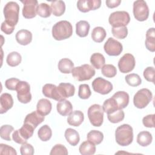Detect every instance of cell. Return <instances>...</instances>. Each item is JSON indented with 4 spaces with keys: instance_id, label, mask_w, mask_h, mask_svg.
<instances>
[{
    "instance_id": "1",
    "label": "cell",
    "mask_w": 155,
    "mask_h": 155,
    "mask_svg": "<svg viewBox=\"0 0 155 155\" xmlns=\"http://www.w3.org/2000/svg\"><path fill=\"white\" fill-rule=\"evenodd\" d=\"M51 33L55 40L66 39L72 35L73 27L71 23L67 21H60L53 26Z\"/></svg>"
},
{
    "instance_id": "2",
    "label": "cell",
    "mask_w": 155,
    "mask_h": 155,
    "mask_svg": "<svg viewBox=\"0 0 155 155\" xmlns=\"http://www.w3.org/2000/svg\"><path fill=\"white\" fill-rule=\"evenodd\" d=\"M115 139L117 143L125 147L131 144L133 140V128L128 124L118 127L115 131Z\"/></svg>"
},
{
    "instance_id": "3",
    "label": "cell",
    "mask_w": 155,
    "mask_h": 155,
    "mask_svg": "<svg viewBox=\"0 0 155 155\" xmlns=\"http://www.w3.org/2000/svg\"><path fill=\"white\" fill-rule=\"evenodd\" d=\"M4 15L5 21L15 27L19 20V6L16 2L10 1L4 7Z\"/></svg>"
},
{
    "instance_id": "4",
    "label": "cell",
    "mask_w": 155,
    "mask_h": 155,
    "mask_svg": "<svg viewBox=\"0 0 155 155\" xmlns=\"http://www.w3.org/2000/svg\"><path fill=\"white\" fill-rule=\"evenodd\" d=\"M95 70L89 64H83L74 67L71 71L73 78L78 81L90 80L95 74Z\"/></svg>"
},
{
    "instance_id": "5",
    "label": "cell",
    "mask_w": 155,
    "mask_h": 155,
    "mask_svg": "<svg viewBox=\"0 0 155 155\" xmlns=\"http://www.w3.org/2000/svg\"><path fill=\"white\" fill-rule=\"evenodd\" d=\"M35 129L30 124L24 123L20 129L14 131L12 134V139L16 143L19 144L27 143V140L33 136Z\"/></svg>"
},
{
    "instance_id": "6",
    "label": "cell",
    "mask_w": 155,
    "mask_h": 155,
    "mask_svg": "<svg viewBox=\"0 0 155 155\" xmlns=\"http://www.w3.org/2000/svg\"><path fill=\"white\" fill-rule=\"evenodd\" d=\"M153 94L151 91L147 88H142L137 91L133 97L134 106L139 109L144 108L151 101Z\"/></svg>"
},
{
    "instance_id": "7",
    "label": "cell",
    "mask_w": 155,
    "mask_h": 155,
    "mask_svg": "<svg viewBox=\"0 0 155 155\" xmlns=\"http://www.w3.org/2000/svg\"><path fill=\"white\" fill-rule=\"evenodd\" d=\"M104 110L99 104H93L88 109V117L91 125L94 127H101L104 121Z\"/></svg>"
},
{
    "instance_id": "8",
    "label": "cell",
    "mask_w": 155,
    "mask_h": 155,
    "mask_svg": "<svg viewBox=\"0 0 155 155\" xmlns=\"http://www.w3.org/2000/svg\"><path fill=\"white\" fill-rule=\"evenodd\" d=\"M130 21V15L125 11H116L110 14L108 22L113 27L127 26Z\"/></svg>"
},
{
    "instance_id": "9",
    "label": "cell",
    "mask_w": 155,
    "mask_h": 155,
    "mask_svg": "<svg viewBox=\"0 0 155 155\" xmlns=\"http://www.w3.org/2000/svg\"><path fill=\"white\" fill-rule=\"evenodd\" d=\"M133 15L136 20L145 21L149 16V8L143 0H137L133 3Z\"/></svg>"
},
{
    "instance_id": "10",
    "label": "cell",
    "mask_w": 155,
    "mask_h": 155,
    "mask_svg": "<svg viewBox=\"0 0 155 155\" xmlns=\"http://www.w3.org/2000/svg\"><path fill=\"white\" fill-rule=\"evenodd\" d=\"M16 91L18 101L22 104H27L31 100L30 86L26 81H20L18 84Z\"/></svg>"
},
{
    "instance_id": "11",
    "label": "cell",
    "mask_w": 155,
    "mask_h": 155,
    "mask_svg": "<svg viewBox=\"0 0 155 155\" xmlns=\"http://www.w3.org/2000/svg\"><path fill=\"white\" fill-rule=\"evenodd\" d=\"M92 87L95 92L101 94H107L113 90L112 84L106 79L98 77L92 82Z\"/></svg>"
},
{
    "instance_id": "12",
    "label": "cell",
    "mask_w": 155,
    "mask_h": 155,
    "mask_svg": "<svg viewBox=\"0 0 155 155\" xmlns=\"http://www.w3.org/2000/svg\"><path fill=\"white\" fill-rule=\"evenodd\" d=\"M136 64L135 58L131 53H125L119 59L118 62V68L122 73H129L131 71Z\"/></svg>"
},
{
    "instance_id": "13",
    "label": "cell",
    "mask_w": 155,
    "mask_h": 155,
    "mask_svg": "<svg viewBox=\"0 0 155 155\" xmlns=\"http://www.w3.org/2000/svg\"><path fill=\"white\" fill-rule=\"evenodd\" d=\"M105 52L109 56H119L123 50V46L120 42L113 38H109L104 45Z\"/></svg>"
},
{
    "instance_id": "14",
    "label": "cell",
    "mask_w": 155,
    "mask_h": 155,
    "mask_svg": "<svg viewBox=\"0 0 155 155\" xmlns=\"http://www.w3.org/2000/svg\"><path fill=\"white\" fill-rule=\"evenodd\" d=\"M23 4L22 15L26 19L33 18L36 16V8L38 2L36 0H24L21 1Z\"/></svg>"
},
{
    "instance_id": "15",
    "label": "cell",
    "mask_w": 155,
    "mask_h": 155,
    "mask_svg": "<svg viewBox=\"0 0 155 155\" xmlns=\"http://www.w3.org/2000/svg\"><path fill=\"white\" fill-rule=\"evenodd\" d=\"M101 5V0H79L77 2L78 10L83 13L99 8Z\"/></svg>"
},
{
    "instance_id": "16",
    "label": "cell",
    "mask_w": 155,
    "mask_h": 155,
    "mask_svg": "<svg viewBox=\"0 0 155 155\" xmlns=\"http://www.w3.org/2000/svg\"><path fill=\"white\" fill-rule=\"evenodd\" d=\"M42 93L45 97L51 98L57 101L63 99L59 94L58 87L54 84H45L42 87Z\"/></svg>"
},
{
    "instance_id": "17",
    "label": "cell",
    "mask_w": 155,
    "mask_h": 155,
    "mask_svg": "<svg viewBox=\"0 0 155 155\" xmlns=\"http://www.w3.org/2000/svg\"><path fill=\"white\" fill-rule=\"evenodd\" d=\"M44 116L41 115L37 111H34L25 116L24 123L28 124L36 128L38 125L44 121Z\"/></svg>"
},
{
    "instance_id": "18",
    "label": "cell",
    "mask_w": 155,
    "mask_h": 155,
    "mask_svg": "<svg viewBox=\"0 0 155 155\" xmlns=\"http://www.w3.org/2000/svg\"><path fill=\"white\" fill-rule=\"evenodd\" d=\"M13 105V99L12 95L7 93H4L0 97V113H6L12 108Z\"/></svg>"
},
{
    "instance_id": "19",
    "label": "cell",
    "mask_w": 155,
    "mask_h": 155,
    "mask_svg": "<svg viewBox=\"0 0 155 155\" xmlns=\"http://www.w3.org/2000/svg\"><path fill=\"white\" fill-rule=\"evenodd\" d=\"M111 97H113L114 99V101L116 102L118 105L119 109L120 110H122L126 108V107H127V105H128L129 95L125 91H117Z\"/></svg>"
},
{
    "instance_id": "20",
    "label": "cell",
    "mask_w": 155,
    "mask_h": 155,
    "mask_svg": "<svg viewBox=\"0 0 155 155\" xmlns=\"http://www.w3.org/2000/svg\"><path fill=\"white\" fill-rule=\"evenodd\" d=\"M60 95L63 99L74 96L75 88L73 85L70 83H60L58 87Z\"/></svg>"
},
{
    "instance_id": "21",
    "label": "cell",
    "mask_w": 155,
    "mask_h": 155,
    "mask_svg": "<svg viewBox=\"0 0 155 155\" xmlns=\"http://www.w3.org/2000/svg\"><path fill=\"white\" fill-rule=\"evenodd\" d=\"M16 41L22 45H27L32 41V33L27 30L22 29L19 30L15 36Z\"/></svg>"
},
{
    "instance_id": "22",
    "label": "cell",
    "mask_w": 155,
    "mask_h": 155,
    "mask_svg": "<svg viewBox=\"0 0 155 155\" xmlns=\"http://www.w3.org/2000/svg\"><path fill=\"white\" fill-rule=\"evenodd\" d=\"M84 113L79 110H75L72 111L67 118V122L70 125L74 127L79 126L84 121Z\"/></svg>"
},
{
    "instance_id": "23",
    "label": "cell",
    "mask_w": 155,
    "mask_h": 155,
    "mask_svg": "<svg viewBox=\"0 0 155 155\" xmlns=\"http://www.w3.org/2000/svg\"><path fill=\"white\" fill-rule=\"evenodd\" d=\"M56 108L58 112L62 116L69 115L73 111V106L69 101L62 99L57 103Z\"/></svg>"
},
{
    "instance_id": "24",
    "label": "cell",
    "mask_w": 155,
    "mask_h": 155,
    "mask_svg": "<svg viewBox=\"0 0 155 155\" xmlns=\"http://www.w3.org/2000/svg\"><path fill=\"white\" fill-rule=\"evenodd\" d=\"M52 108L51 103L47 99H41L37 103L36 111L42 116L48 115Z\"/></svg>"
},
{
    "instance_id": "25",
    "label": "cell",
    "mask_w": 155,
    "mask_h": 155,
    "mask_svg": "<svg viewBox=\"0 0 155 155\" xmlns=\"http://www.w3.org/2000/svg\"><path fill=\"white\" fill-rule=\"evenodd\" d=\"M64 136L68 143L72 146L77 145L80 140L78 132L73 128H68L66 129Z\"/></svg>"
},
{
    "instance_id": "26",
    "label": "cell",
    "mask_w": 155,
    "mask_h": 155,
    "mask_svg": "<svg viewBox=\"0 0 155 155\" xmlns=\"http://www.w3.org/2000/svg\"><path fill=\"white\" fill-rule=\"evenodd\" d=\"M146 48L150 51H155V28H150L146 33V39L145 42Z\"/></svg>"
},
{
    "instance_id": "27",
    "label": "cell",
    "mask_w": 155,
    "mask_h": 155,
    "mask_svg": "<svg viewBox=\"0 0 155 155\" xmlns=\"http://www.w3.org/2000/svg\"><path fill=\"white\" fill-rule=\"evenodd\" d=\"M50 9L53 15L56 16H62L65 11V4L63 1H54L51 2Z\"/></svg>"
},
{
    "instance_id": "28",
    "label": "cell",
    "mask_w": 155,
    "mask_h": 155,
    "mask_svg": "<svg viewBox=\"0 0 155 155\" xmlns=\"http://www.w3.org/2000/svg\"><path fill=\"white\" fill-rule=\"evenodd\" d=\"M137 142L142 147H147L149 145L153 140L151 134L147 131H140L137 136Z\"/></svg>"
},
{
    "instance_id": "29",
    "label": "cell",
    "mask_w": 155,
    "mask_h": 155,
    "mask_svg": "<svg viewBox=\"0 0 155 155\" xmlns=\"http://www.w3.org/2000/svg\"><path fill=\"white\" fill-rule=\"evenodd\" d=\"M89 23L84 20L79 21L76 24V33L79 37H86L90 30Z\"/></svg>"
},
{
    "instance_id": "30",
    "label": "cell",
    "mask_w": 155,
    "mask_h": 155,
    "mask_svg": "<svg viewBox=\"0 0 155 155\" xmlns=\"http://www.w3.org/2000/svg\"><path fill=\"white\" fill-rule=\"evenodd\" d=\"M59 70L64 74H69L74 68V64L71 60L68 58L61 59L58 63Z\"/></svg>"
},
{
    "instance_id": "31",
    "label": "cell",
    "mask_w": 155,
    "mask_h": 155,
    "mask_svg": "<svg viewBox=\"0 0 155 155\" xmlns=\"http://www.w3.org/2000/svg\"><path fill=\"white\" fill-rule=\"evenodd\" d=\"M79 150L82 155H92L96 152V146L91 142L86 140L81 144Z\"/></svg>"
},
{
    "instance_id": "32",
    "label": "cell",
    "mask_w": 155,
    "mask_h": 155,
    "mask_svg": "<svg viewBox=\"0 0 155 155\" xmlns=\"http://www.w3.org/2000/svg\"><path fill=\"white\" fill-rule=\"evenodd\" d=\"M90 62L94 68L99 70L105 65V59L101 53H94L90 57Z\"/></svg>"
},
{
    "instance_id": "33",
    "label": "cell",
    "mask_w": 155,
    "mask_h": 155,
    "mask_svg": "<svg viewBox=\"0 0 155 155\" xmlns=\"http://www.w3.org/2000/svg\"><path fill=\"white\" fill-rule=\"evenodd\" d=\"M107 35L105 29L102 27H96L93 29L91 32L92 39L97 43L102 42Z\"/></svg>"
},
{
    "instance_id": "34",
    "label": "cell",
    "mask_w": 155,
    "mask_h": 155,
    "mask_svg": "<svg viewBox=\"0 0 155 155\" xmlns=\"http://www.w3.org/2000/svg\"><path fill=\"white\" fill-rule=\"evenodd\" d=\"M87 140L94 145L100 144L104 139V134L98 130H91L87 136Z\"/></svg>"
},
{
    "instance_id": "35",
    "label": "cell",
    "mask_w": 155,
    "mask_h": 155,
    "mask_svg": "<svg viewBox=\"0 0 155 155\" xmlns=\"http://www.w3.org/2000/svg\"><path fill=\"white\" fill-rule=\"evenodd\" d=\"M102 108L104 111L107 114L112 113L117 110H120L119 109L116 102L113 97L109 98L104 101L102 105Z\"/></svg>"
},
{
    "instance_id": "36",
    "label": "cell",
    "mask_w": 155,
    "mask_h": 155,
    "mask_svg": "<svg viewBox=\"0 0 155 155\" xmlns=\"http://www.w3.org/2000/svg\"><path fill=\"white\" fill-rule=\"evenodd\" d=\"M22 61L21 54L17 51H12L10 53L6 59L7 64L10 67H16L20 64Z\"/></svg>"
},
{
    "instance_id": "37",
    "label": "cell",
    "mask_w": 155,
    "mask_h": 155,
    "mask_svg": "<svg viewBox=\"0 0 155 155\" xmlns=\"http://www.w3.org/2000/svg\"><path fill=\"white\" fill-rule=\"evenodd\" d=\"M38 135L39 138L44 142L48 141L50 139L52 136V131L50 127L47 125L42 126L38 131Z\"/></svg>"
},
{
    "instance_id": "38",
    "label": "cell",
    "mask_w": 155,
    "mask_h": 155,
    "mask_svg": "<svg viewBox=\"0 0 155 155\" xmlns=\"http://www.w3.org/2000/svg\"><path fill=\"white\" fill-rule=\"evenodd\" d=\"M124 117L125 114L122 110H117L112 113L107 114L108 120L113 124L120 122L124 119Z\"/></svg>"
},
{
    "instance_id": "39",
    "label": "cell",
    "mask_w": 155,
    "mask_h": 155,
    "mask_svg": "<svg viewBox=\"0 0 155 155\" xmlns=\"http://www.w3.org/2000/svg\"><path fill=\"white\" fill-rule=\"evenodd\" d=\"M51 12L50 7L46 3H41L37 6L36 13L42 18L49 17Z\"/></svg>"
},
{
    "instance_id": "40",
    "label": "cell",
    "mask_w": 155,
    "mask_h": 155,
    "mask_svg": "<svg viewBox=\"0 0 155 155\" xmlns=\"http://www.w3.org/2000/svg\"><path fill=\"white\" fill-rule=\"evenodd\" d=\"M126 82L131 87H137L141 84L142 79L136 73H131L127 74L125 77Z\"/></svg>"
},
{
    "instance_id": "41",
    "label": "cell",
    "mask_w": 155,
    "mask_h": 155,
    "mask_svg": "<svg viewBox=\"0 0 155 155\" xmlns=\"http://www.w3.org/2000/svg\"><path fill=\"white\" fill-rule=\"evenodd\" d=\"M111 32L113 35L120 39H125L128 35V28L126 26L119 27H112Z\"/></svg>"
},
{
    "instance_id": "42",
    "label": "cell",
    "mask_w": 155,
    "mask_h": 155,
    "mask_svg": "<svg viewBox=\"0 0 155 155\" xmlns=\"http://www.w3.org/2000/svg\"><path fill=\"white\" fill-rule=\"evenodd\" d=\"M102 74L107 78H113L116 75V68L112 64L104 65L101 69Z\"/></svg>"
},
{
    "instance_id": "43",
    "label": "cell",
    "mask_w": 155,
    "mask_h": 155,
    "mask_svg": "<svg viewBox=\"0 0 155 155\" xmlns=\"http://www.w3.org/2000/svg\"><path fill=\"white\" fill-rule=\"evenodd\" d=\"M14 130V128L10 125H4L0 128V136L2 139L10 141V134Z\"/></svg>"
},
{
    "instance_id": "44",
    "label": "cell",
    "mask_w": 155,
    "mask_h": 155,
    "mask_svg": "<svg viewBox=\"0 0 155 155\" xmlns=\"http://www.w3.org/2000/svg\"><path fill=\"white\" fill-rule=\"evenodd\" d=\"M91 94V92L89 85L85 84H81L79 86L78 96L82 99H88Z\"/></svg>"
},
{
    "instance_id": "45",
    "label": "cell",
    "mask_w": 155,
    "mask_h": 155,
    "mask_svg": "<svg viewBox=\"0 0 155 155\" xmlns=\"http://www.w3.org/2000/svg\"><path fill=\"white\" fill-rule=\"evenodd\" d=\"M68 150L65 146L62 144H56L52 148L50 153V155H56V154H63L67 155Z\"/></svg>"
},
{
    "instance_id": "46",
    "label": "cell",
    "mask_w": 155,
    "mask_h": 155,
    "mask_svg": "<svg viewBox=\"0 0 155 155\" xmlns=\"http://www.w3.org/2000/svg\"><path fill=\"white\" fill-rule=\"evenodd\" d=\"M155 70L153 67H147L143 73V75L144 78L148 82H154V78Z\"/></svg>"
},
{
    "instance_id": "47",
    "label": "cell",
    "mask_w": 155,
    "mask_h": 155,
    "mask_svg": "<svg viewBox=\"0 0 155 155\" xmlns=\"http://www.w3.org/2000/svg\"><path fill=\"white\" fill-rule=\"evenodd\" d=\"M0 154H12L16 155L17 153L15 148L4 143L0 144Z\"/></svg>"
},
{
    "instance_id": "48",
    "label": "cell",
    "mask_w": 155,
    "mask_h": 155,
    "mask_svg": "<svg viewBox=\"0 0 155 155\" xmlns=\"http://www.w3.org/2000/svg\"><path fill=\"white\" fill-rule=\"evenodd\" d=\"M20 152L22 155H33L34 154V148L31 144L25 143L22 144Z\"/></svg>"
},
{
    "instance_id": "49",
    "label": "cell",
    "mask_w": 155,
    "mask_h": 155,
    "mask_svg": "<svg viewBox=\"0 0 155 155\" xmlns=\"http://www.w3.org/2000/svg\"><path fill=\"white\" fill-rule=\"evenodd\" d=\"M154 114H148L142 119V123L143 125L147 128L154 127Z\"/></svg>"
},
{
    "instance_id": "50",
    "label": "cell",
    "mask_w": 155,
    "mask_h": 155,
    "mask_svg": "<svg viewBox=\"0 0 155 155\" xmlns=\"http://www.w3.org/2000/svg\"><path fill=\"white\" fill-rule=\"evenodd\" d=\"M19 81L20 80L17 78H10L5 81V86L8 90H16V86Z\"/></svg>"
},
{
    "instance_id": "51",
    "label": "cell",
    "mask_w": 155,
    "mask_h": 155,
    "mask_svg": "<svg viewBox=\"0 0 155 155\" xmlns=\"http://www.w3.org/2000/svg\"><path fill=\"white\" fill-rule=\"evenodd\" d=\"M1 29L2 31H3L4 33L7 35H10L13 33L15 29V27L8 24L7 22L5 21L2 23Z\"/></svg>"
},
{
    "instance_id": "52",
    "label": "cell",
    "mask_w": 155,
    "mask_h": 155,
    "mask_svg": "<svg viewBox=\"0 0 155 155\" xmlns=\"http://www.w3.org/2000/svg\"><path fill=\"white\" fill-rule=\"evenodd\" d=\"M121 2L120 0H107L105 1L106 5L108 8H115L120 5Z\"/></svg>"
}]
</instances>
